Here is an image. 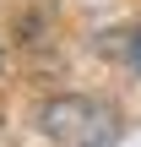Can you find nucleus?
Instances as JSON below:
<instances>
[{"label": "nucleus", "instance_id": "obj_1", "mask_svg": "<svg viewBox=\"0 0 141 147\" xmlns=\"http://www.w3.org/2000/svg\"><path fill=\"white\" fill-rule=\"evenodd\" d=\"M43 131L65 147H109L114 142V109L92 104V98H54L43 104Z\"/></svg>", "mask_w": 141, "mask_h": 147}, {"label": "nucleus", "instance_id": "obj_2", "mask_svg": "<svg viewBox=\"0 0 141 147\" xmlns=\"http://www.w3.org/2000/svg\"><path fill=\"white\" fill-rule=\"evenodd\" d=\"M130 60H136V71H141V33H136V44H130Z\"/></svg>", "mask_w": 141, "mask_h": 147}]
</instances>
